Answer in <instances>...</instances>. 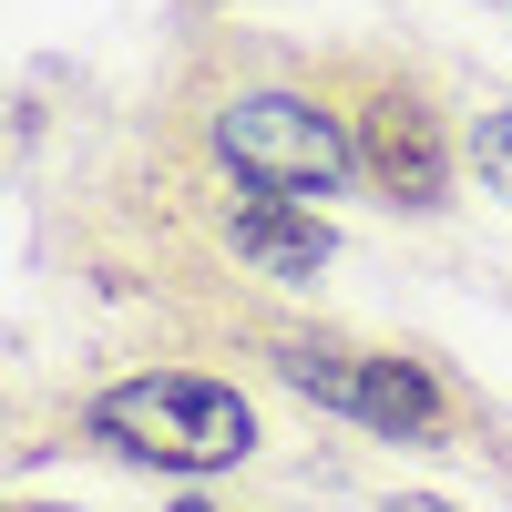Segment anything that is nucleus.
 <instances>
[{"instance_id": "f257e3e1", "label": "nucleus", "mask_w": 512, "mask_h": 512, "mask_svg": "<svg viewBox=\"0 0 512 512\" xmlns=\"http://www.w3.org/2000/svg\"><path fill=\"white\" fill-rule=\"evenodd\" d=\"M82 431L123 461H144V472H236L256 451V400L205 369H134L113 390H93Z\"/></svg>"}, {"instance_id": "f03ea898", "label": "nucleus", "mask_w": 512, "mask_h": 512, "mask_svg": "<svg viewBox=\"0 0 512 512\" xmlns=\"http://www.w3.org/2000/svg\"><path fill=\"white\" fill-rule=\"evenodd\" d=\"M216 154H226V175L256 185V195H297V205H318L359 175V144H349V113H338L328 93H236L216 113Z\"/></svg>"}, {"instance_id": "7ed1b4c3", "label": "nucleus", "mask_w": 512, "mask_h": 512, "mask_svg": "<svg viewBox=\"0 0 512 512\" xmlns=\"http://www.w3.org/2000/svg\"><path fill=\"white\" fill-rule=\"evenodd\" d=\"M277 379L297 400H318L338 420H359V431L379 441H441L451 431V400L441 379L400 359V349H338V338H297V349H277Z\"/></svg>"}, {"instance_id": "20e7f679", "label": "nucleus", "mask_w": 512, "mask_h": 512, "mask_svg": "<svg viewBox=\"0 0 512 512\" xmlns=\"http://www.w3.org/2000/svg\"><path fill=\"white\" fill-rule=\"evenodd\" d=\"M338 113H349V144H359V175L410 205V216H431V205L451 195V134L420 82H390V72H359L349 93H338Z\"/></svg>"}, {"instance_id": "39448f33", "label": "nucleus", "mask_w": 512, "mask_h": 512, "mask_svg": "<svg viewBox=\"0 0 512 512\" xmlns=\"http://www.w3.org/2000/svg\"><path fill=\"white\" fill-rule=\"evenodd\" d=\"M226 246L246 256L256 277H277V287H308L328 256H338V226L318 216V205H297V195H236L226 205Z\"/></svg>"}, {"instance_id": "423d86ee", "label": "nucleus", "mask_w": 512, "mask_h": 512, "mask_svg": "<svg viewBox=\"0 0 512 512\" xmlns=\"http://www.w3.org/2000/svg\"><path fill=\"white\" fill-rule=\"evenodd\" d=\"M472 175H482V195L512 205V103H482L472 113Z\"/></svg>"}, {"instance_id": "0eeeda50", "label": "nucleus", "mask_w": 512, "mask_h": 512, "mask_svg": "<svg viewBox=\"0 0 512 512\" xmlns=\"http://www.w3.org/2000/svg\"><path fill=\"white\" fill-rule=\"evenodd\" d=\"M379 512H461V502H441V492H400V502H379Z\"/></svg>"}, {"instance_id": "6e6552de", "label": "nucleus", "mask_w": 512, "mask_h": 512, "mask_svg": "<svg viewBox=\"0 0 512 512\" xmlns=\"http://www.w3.org/2000/svg\"><path fill=\"white\" fill-rule=\"evenodd\" d=\"M164 512H216V502H195V492H175V502H164Z\"/></svg>"}, {"instance_id": "1a4fd4ad", "label": "nucleus", "mask_w": 512, "mask_h": 512, "mask_svg": "<svg viewBox=\"0 0 512 512\" xmlns=\"http://www.w3.org/2000/svg\"><path fill=\"white\" fill-rule=\"evenodd\" d=\"M21 512H41V502H21Z\"/></svg>"}]
</instances>
